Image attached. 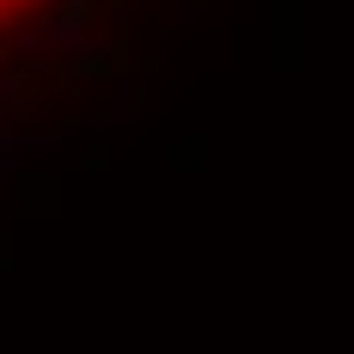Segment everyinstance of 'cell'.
<instances>
[{"instance_id": "cell-1", "label": "cell", "mask_w": 354, "mask_h": 354, "mask_svg": "<svg viewBox=\"0 0 354 354\" xmlns=\"http://www.w3.org/2000/svg\"><path fill=\"white\" fill-rule=\"evenodd\" d=\"M19 214H55V177H25Z\"/></svg>"}, {"instance_id": "cell-2", "label": "cell", "mask_w": 354, "mask_h": 354, "mask_svg": "<svg viewBox=\"0 0 354 354\" xmlns=\"http://www.w3.org/2000/svg\"><path fill=\"white\" fill-rule=\"evenodd\" d=\"M6 257H12V250H6V239H0V263H6Z\"/></svg>"}, {"instance_id": "cell-3", "label": "cell", "mask_w": 354, "mask_h": 354, "mask_svg": "<svg viewBox=\"0 0 354 354\" xmlns=\"http://www.w3.org/2000/svg\"><path fill=\"white\" fill-rule=\"evenodd\" d=\"M0 62H6V37H0Z\"/></svg>"}]
</instances>
